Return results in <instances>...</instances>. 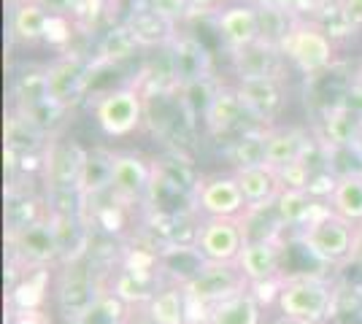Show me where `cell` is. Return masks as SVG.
I'll use <instances>...</instances> for the list:
<instances>
[{
  "label": "cell",
  "instance_id": "cell-26",
  "mask_svg": "<svg viewBox=\"0 0 362 324\" xmlns=\"http://www.w3.org/2000/svg\"><path fill=\"white\" fill-rule=\"evenodd\" d=\"M173 54H170V71L176 84H187V81H195V78L209 76V54L206 49L197 44L195 38L184 35L173 41Z\"/></svg>",
  "mask_w": 362,
  "mask_h": 324
},
{
  "label": "cell",
  "instance_id": "cell-34",
  "mask_svg": "<svg viewBox=\"0 0 362 324\" xmlns=\"http://www.w3.org/2000/svg\"><path fill=\"white\" fill-rule=\"evenodd\" d=\"M141 3L157 16H163L165 22H170V25H179V22L192 16L187 0H141Z\"/></svg>",
  "mask_w": 362,
  "mask_h": 324
},
{
  "label": "cell",
  "instance_id": "cell-6",
  "mask_svg": "<svg viewBox=\"0 0 362 324\" xmlns=\"http://www.w3.org/2000/svg\"><path fill=\"white\" fill-rule=\"evenodd\" d=\"M92 119L108 138H127L146 122V100L141 87H117L92 100Z\"/></svg>",
  "mask_w": 362,
  "mask_h": 324
},
{
  "label": "cell",
  "instance_id": "cell-41",
  "mask_svg": "<svg viewBox=\"0 0 362 324\" xmlns=\"http://www.w3.org/2000/svg\"><path fill=\"white\" fill-rule=\"evenodd\" d=\"M354 155H357V160L362 162V133H360V140H357V146H354Z\"/></svg>",
  "mask_w": 362,
  "mask_h": 324
},
{
  "label": "cell",
  "instance_id": "cell-16",
  "mask_svg": "<svg viewBox=\"0 0 362 324\" xmlns=\"http://www.w3.org/2000/svg\"><path fill=\"white\" fill-rule=\"evenodd\" d=\"M235 90L255 122H273L284 108L281 78H249V81H238Z\"/></svg>",
  "mask_w": 362,
  "mask_h": 324
},
{
  "label": "cell",
  "instance_id": "cell-7",
  "mask_svg": "<svg viewBox=\"0 0 362 324\" xmlns=\"http://www.w3.org/2000/svg\"><path fill=\"white\" fill-rule=\"evenodd\" d=\"M6 244H8L11 263L22 270H28V268H54L62 260L60 238H57L52 211L44 219L28 224V227L6 232Z\"/></svg>",
  "mask_w": 362,
  "mask_h": 324
},
{
  "label": "cell",
  "instance_id": "cell-11",
  "mask_svg": "<svg viewBox=\"0 0 362 324\" xmlns=\"http://www.w3.org/2000/svg\"><path fill=\"white\" fill-rule=\"evenodd\" d=\"M157 168L151 165L146 157L136 152H114L111 157V184L108 195H114L124 205L144 203L151 195Z\"/></svg>",
  "mask_w": 362,
  "mask_h": 324
},
{
  "label": "cell",
  "instance_id": "cell-9",
  "mask_svg": "<svg viewBox=\"0 0 362 324\" xmlns=\"http://www.w3.org/2000/svg\"><path fill=\"white\" fill-rule=\"evenodd\" d=\"M243 244L241 219H222V216H203L192 232V246L200 251L206 263H238Z\"/></svg>",
  "mask_w": 362,
  "mask_h": 324
},
{
  "label": "cell",
  "instance_id": "cell-37",
  "mask_svg": "<svg viewBox=\"0 0 362 324\" xmlns=\"http://www.w3.org/2000/svg\"><path fill=\"white\" fill-rule=\"evenodd\" d=\"M341 103H346L349 108H354V111L362 116V78H357V81L349 87L346 95L341 97Z\"/></svg>",
  "mask_w": 362,
  "mask_h": 324
},
{
  "label": "cell",
  "instance_id": "cell-36",
  "mask_svg": "<svg viewBox=\"0 0 362 324\" xmlns=\"http://www.w3.org/2000/svg\"><path fill=\"white\" fill-rule=\"evenodd\" d=\"M8 324H52L46 311H8Z\"/></svg>",
  "mask_w": 362,
  "mask_h": 324
},
{
  "label": "cell",
  "instance_id": "cell-20",
  "mask_svg": "<svg viewBox=\"0 0 362 324\" xmlns=\"http://www.w3.org/2000/svg\"><path fill=\"white\" fill-rule=\"evenodd\" d=\"M238 184H241L246 211H262L271 208L279 200V195L284 192V181L279 176V170L273 165H255V168L233 170Z\"/></svg>",
  "mask_w": 362,
  "mask_h": 324
},
{
  "label": "cell",
  "instance_id": "cell-40",
  "mask_svg": "<svg viewBox=\"0 0 362 324\" xmlns=\"http://www.w3.org/2000/svg\"><path fill=\"white\" fill-rule=\"evenodd\" d=\"M255 3H273V6H284V8H298L300 6V0H255Z\"/></svg>",
  "mask_w": 362,
  "mask_h": 324
},
{
  "label": "cell",
  "instance_id": "cell-10",
  "mask_svg": "<svg viewBox=\"0 0 362 324\" xmlns=\"http://www.w3.org/2000/svg\"><path fill=\"white\" fill-rule=\"evenodd\" d=\"M187 297L197 303L200 308H211L233 294H241L249 289V281L241 273L238 263H206L187 287Z\"/></svg>",
  "mask_w": 362,
  "mask_h": 324
},
{
  "label": "cell",
  "instance_id": "cell-29",
  "mask_svg": "<svg viewBox=\"0 0 362 324\" xmlns=\"http://www.w3.org/2000/svg\"><path fill=\"white\" fill-rule=\"evenodd\" d=\"M255 6H257V16H259V41L281 49V44H284V38L292 30V25H295L298 16L292 14V8L273 6V3H255Z\"/></svg>",
  "mask_w": 362,
  "mask_h": 324
},
{
  "label": "cell",
  "instance_id": "cell-31",
  "mask_svg": "<svg viewBox=\"0 0 362 324\" xmlns=\"http://www.w3.org/2000/svg\"><path fill=\"white\" fill-rule=\"evenodd\" d=\"M141 49L136 44V38H133V32L127 30V25L122 22L117 28H111V30L100 38V44H98V62H119V60H127V57H133V52Z\"/></svg>",
  "mask_w": 362,
  "mask_h": 324
},
{
  "label": "cell",
  "instance_id": "cell-25",
  "mask_svg": "<svg viewBox=\"0 0 362 324\" xmlns=\"http://www.w3.org/2000/svg\"><path fill=\"white\" fill-rule=\"evenodd\" d=\"M327 203L314 200L305 189H287L279 195V200L273 203V211L279 216V222L284 224V230H303L314 216L325 208Z\"/></svg>",
  "mask_w": 362,
  "mask_h": 324
},
{
  "label": "cell",
  "instance_id": "cell-23",
  "mask_svg": "<svg viewBox=\"0 0 362 324\" xmlns=\"http://www.w3.org/2000/svg\"><path fill=\"white\" fill-rule=\"evenodd\" d=\"M151 324H189V300L181 284H163L144 306Z\"/></svg>",
  "mask_w": 362,
  "mask_h": 324
},
{
  "label": "cell",
  "instance_id": "cell-8",
  "mask_svg": "<svg viewBox=\"0 0 362 324\" xmlns=\"http://www.w3.org/2000/svg\"><path fill=\"white\" fill-rule=\"evenodd\" d=\"M192 205L203 216H222V219H241L246 214L241 184L235 173H211L200 176L192 184Z\"/></svg>",
  "mask_w": 362,
  "mask_h": 324
},
{
  "label": "cell",
  "instance_id": "cell-2",
  "mask_svg": "<svg viewBox=\"0 0 362 324\" xmlns=\"http://www.w3.org/2000/svg\"><path fill=\"white\" fill-rule=\"evenodd\" d=\"M354 232L357 224L332 214L330 205H325L303 230H298V244L322 265L346 268L354 246Z\"/></svg>",
  "mask_w": 362,
  "mask_h": 324
},
{
  "label": "cell",
  "instance_id": "cell-12",
  "mask_svg": "<svg viewBox=\"0 0 362 324\" xmlns=\"http://www.w3.org/2000/svg\"><path fill=\"white\" fill-rule=\"evenodd\" d=\"M90 62L78 54H62L52 65H46V97L57 106L68 108L76 103L90 78Z\"/></svg>",
  "mask_w": 362,
  "mask_h": 324
},
{
  "label": "cell",
  "instance_id": "cell-18",
  "mask_svg": "<svg viewBox=\"0 0 362 324\" xmlns=\"http://www.w3.org/2000/svg\"><path fill=\"white\" fill-rule=\"evenodd\" d=\"M54 292L52 268H28L8 287V311H46L49 294Z\"/></svg>",
  "mask_w": 362,
  "mask_h": 324
},
{
  "label": "cell",
  "instance_id": "cell-3",
  "mask_svg": "<svg viewBox=\"0 0 362 324\" xmlns=\"http://www.w3.org/2000/svg\"><path fill=\"white\" fill-rule=\"evenodd\" d=\"M103 292H106V287L98 281L87 254L60 263V270L54 276V303L71 324L78 322L100 300Z\"/></svg>",
  "mask_w": 362,
  "mask_h": 324
},
{
  "label": "cell",
  "instance_id": "cell-28",
  "mask_svg": "<svg viewBox=\"0 0 362 324\" xmlns=\"http://www.w3.org/2000/svg\"><path fill=\"white\" fill-rule=\"evenodd\" d=\"M206 324H262V306L255 294L241 292L209 308Z\"/></svg>",
  "mask_w": 362,
  "mask_h": 324
},
{
  "label": "cell",
  "instance_id": "cell-17",
  "mask_svg": "<svg viewBox=\"0 0 362 324\" xmlns=\"http://www.w3.org/2000/svg\"><path fill=\"white\" fill-rule=\"evenodd\" d=\"M238 268L249 281V287L284 278V273H281V241H246L241 254H238Z\"/></svg>",
  "mask_w": 362,
  "mask_h": 324
},
{
  "label": "cell",
  "instance_id": "cell-13",
  "mask_svg": "<svg viewBox=\"0 0 362 324\" xmlns=\"http://www.w3.org/2000/svg\"><path fill=\"white\" fill-rule=\"evenodd\" d=\"M214 25L227 52H235V49L259 41V16H257L255 0H238V3L225 6L216 14Z\"/></svg>",
  "mask_w": 362,
  "mask_h": 324
},
{
  "label": "cell",
  "instance_id": "cell-15",
  "mask_svg": "<svg viewBox=\"0 0 362 324\" xmlns=\"http://www.w3.org/2000/svg\"><path fill=\"white\" fill-rule=\"evenodd\" d=\"M243 119H252V116H249V111L243 106L238 90L227 87V84H219L214 100L209 103L206 114H203V124H206L209 136L211 138H227L230 133L241 130Z\"/></svg>",
  "mask_w": 362,
  "mask_h": 324
},
{
  "label": "cell",
  "instance_id": "cell-30",
  "mask_svg": "<svg viewBox=\"0 0 362 324\" xmlns=\"http://www.w3.org/2000/svg\"><path fill=\"white\" fill-rule=\"evenodd\" d=\"M265 140H268V130H243L241 136L230 143L227 160L233 162L235 170L268 165L265 162Z\"/></svg>",
  "mask_w": 362,
  "mask_h": 324
},
{
  "label": "cell",
  "instance_id": "cell-27",
  "mask_svg": "<svg viewBox=\"0 0 362 324\" xmlns=\"http://www.w3.org/2000/svg\"><path fill=\"white\" fill-rule=\"evenodd\" d=\"M327 205L341 219H346L351 224H362V170H349L338 176Z\"/></svg>",
  "mask_w": 362,
  "mask_h": 324
},
{
  "label": "cell",
  "instance_id": "cell-33",
  "mask_svg": "<svg viewBox=\"0 0 362 324\" xmlns=\"http://www.w3.org/2000/svg\"><path fill=\"white\" fill-rule=\"evenodd\" d=\"M74 30H76V22L71 16L65 14H49V22H46V32H44V44L49 47H68L71 44V38H74Z\"/></svg>",
  "mask_w": 362,
  "mask_h": 324
},
{
  "label": "cell",
  "instance_id": "cell-1",
  "mask_svg": "<svg viewBox=\"0 0 362 324\" xmlns=\"http://www.w3.org/2000/svg\"><path fill=\"white\" fill-rule=\"evenodd\" d=\"M338 292L327 278L284 276L276 308L289 324H327L335 316Z\"/></svg>",
  "mask_w": 362,
  "mask_h": 324
},
{
  "label": "cell",
  "instance_id": "cell-32",
  "mask_svg": "<svg viewBox=\"0 0 362 324\" xmlns=\"http://www.w3.org/2000/svg\"><path fill=\"white\" fill-rule=\"evenodd\" d=\"M127 319H130V306L106 289L100 294V300L76 324H127Z\"/></svg>",
  "mask_w": 362,
  "mask_h": 324
},
{
  "label": "cell",
  "instance_id": "cell-22",
  "mask_svg": "<svg viewBox=\"0 0 362 324\" xmlns=\"http://www.w3.org/2000/svg\"><path fill=\"white\" fill-rule=\"evenodd\" d=\"M124 25H127V30L133 32V38H136V44L141 49L173 47V41L179 38L176 25H170L163 16H157L154 11H149L144 3L136 6V8L127 14Z\"/></svg>",
  "mask_w": 362,
  "mask_h": 324
},
{
  "label": "cell",
  "instance_id": "cell-24",
  "mask_svg": "<svg viewBox=\"0 0 362 324\" xmlns=\"http://www.w3.org/2000/svg\"><path fill=\"white\" fill-rule=\"evenodd\" d=\"M46 22H49V11L35 0H11V14H8V30L11 38L33 47L38 41H44Z\"/></svg>",
  "mask_w": 362,
  "mask_h": 324
},
{
  "label": "cell",
  "instance_id": "cell-21",
  "mask_svg": "<svg viewBox=\"0 0 362 324\" xmlns=\"http://www.w3.org/2000/svg\"><path fill=\"white\" fill-rule=\"evenodd\" d=\"M311 136L300 127H271L265 140V162L273 168H287L298 160H308L314 152Z\"/></svg>",
  "mask_w": 362,
  "mask_h": 324
},
{
  "label": "cell",
  "instance_id": "cell-35",
  "mask_svg": "<svg viewBox=\"0 0 362 324\" xmlns=\"http://www.w3.org/2000/svg\"><path fill=\"white\" fill-rule=\"evenodd\" d=\"M338 16L344 30H362V0H338Z\"/></svg>",
  "mask_w": 362,
  "mask_h": 324
},
{
  "label": "cell",
  "instance_id": "cell-42",
  "mask_svg": "<svg viewBox=\"0 0 362 324\" xmlns=\"http://www.w3.org/2000/svg\"><path fill=\"white\" fill-rule=\"evenodd\" d=\"M360 78H362V76H360Z\"/></svg>",
  "mask_w": 362,
  "mask_h": 324
},
{
  "label": "cell",
  "instance_id": "cell-14",
  "mask_svg": "<svg viewBox=\"0 0 362 324\" xmlns=\"http://www.w3.org/2000/svg\"><path fill=\"white\" fill-rule=\"evenodd\" d=\"M230 54V68L238 81L249 78H281V62L284 54L279 47H271L265 41H255L249 47L227 52Z\"/></svg>",
  "mask_w": 362,
  "mask_h": 324
},
{
  "label": "cell",
  "instance_id": "cell-38",
  "mask_svg": "<svg viewBox=\"0 0 362 324\" xmlns=\"http://www.w3.org/2000/svg\"><path fill=\"white\" fill-rule=\"evenodd\" d=\"M349 265H357V268H362V224H357V232H354V246H351Z\"/></svg>",
  "mask_w": 362,
  "mask_h": 324
},
{
  "label": "cell",
  "instance_id": "cell-19",
  "mask_svg": "<svg viewBox=\"0 0 362 324\" xmlns=\"http://www.w3.org/2000/svg\"><path fill=\"white\" fill-rule=\"evenodd\" d=\"M362 133V116L346 103L325 108L322 116V146L330 152H354Z\"/></svg>",
  "mask_w": 362,
  "mask_h": 324
},
{
  "label": "cell",
  "instance_id": "cell-39",
  "mask_svg": "<svg viewBox=\"0 0 362 324\" xmlns=\"http://www.w3.org/2000/svg\"><path fill=\"white\" fill-rule=\"evenodd\" d=\"M189 3V11L192 14H203V11H211L219 0H187Z\"/></svg>",
  "mask_w": 362,
  "mask_h": 324
},
{
  "label": "cell",
  "instance_id": "cell-5",
  "mask_svg": "<svg viewBox=\"0 0 362 324\" xmlns=\"http://www.w3.org/2000/svg\"><path fill=\"white\" fill-rule=\"evenodd\" d=\"M281 54L300 73L319 76L335 62V41H332L330 32L325 30V25L298 16L292 30L284 38V44H281Z\"/></svg>",
  "mask_w": 362,
  "mask_h": 324
},
{
  "label": "cell",
  "instance_id": "cell-4",
  "mask_svg": "<svg viewBox=\"0 0 362 324\" xmlns=\"http://www.w3.org/2000/svg\"><path fill=\"white\" fill-rule=\"evenodd\" d=\"M87 149L76 140H46L41 152V176L49 192V200L81 198V173L87 162Z\"/></svg>",
  "mask_w": 362,
  "mask_h": 324
}]
</instances>
